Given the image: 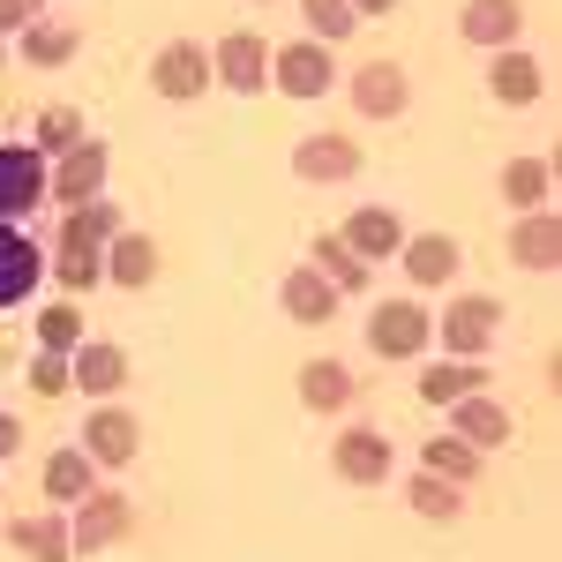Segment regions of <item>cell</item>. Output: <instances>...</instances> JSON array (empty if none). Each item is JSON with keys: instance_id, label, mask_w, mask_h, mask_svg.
Instances as JSON below:
<instances>
[{"instance_id": "1", "label": "cell", "mask_w": 562, "mask_h": 562, "mask_svg": "<svg viewBox=\"0 0 562 562\" xmlns=\"http://www.w3.org/2000/svg\"><path fill=\"white\" fill-rule=\"evenodd\" d=\"M495 323H503V307L487 301V293L450 301V315H442V346H450V360H480V352L495 346Z\"/></svg>"}, {"instance_id": "2", "label": "cell", "mask_w": 562, "mask_h": 562, "mask_svg": "<svg viewBox=\"0 0 562 562\" xmlns=\"http://www.w3.org/2000/svg\"><path fill=\"white\" fill-rule=\"evenodd\" d=\"M368 338H375V352H383V360H413V352L428 346V307H420V301H390V307H375Z\"/></svg>"}, {"instance_id": "3", "label": "cell", "mask_w": 562, "mask_h": 562, "mask_svg": "<svg viewBox=\"0 0 562 562\" xmlns=\"http://www.w3.org/2000/svg\"><path fill=\"white\" fill-rule=\"evenodd\" d=\"M405 98H413V83H405V68H397V60H368V68L352 76V105H360L368 121H397V113H405Z\"/></svg>"}, {"instance_id": "4", "label": "cell", "mask_w": 562, "mask_h": 562, "mask_svg": "<svg viewBox=\"0 0 562 562\" xmlns=\"http://www.w3.org/2000/svg\"><path fill=\"white\" fill-rule=\"evenodd\" d=\"M150 83H158V98H173V105L203 98V83H211V53H203V45H166L158 68H150Z\"/></svg>"}, {"instance_id": "5", "label": "cell", "mask_w": 562, "mask_h": 562, "mask_svg": "<svg viewBox=\"0 0 562 562\" xmlns=\"http://www.w3.org/2000/svg\"><path fill=\"white\" fill-rule=\"evenodd\" d=\"M135 442H143V428H135L121 405H98V413H90V428H83V458H98V465H128Z\"/></svg>"}, {"instance_id": "6", "label": "cell", "mask_w": 562, "mask_h": 562, "mask_svg": "<svg viewBox=\"0 0 562 562\" xmlns=\"http://www.w3.org/2000/svg\"><path fill=\"white\" fill-rule=\"evenodd\" d=\"M278 90L285 98H323L330 90V45H278Z\"/></svg>"}, {"instance_id": "7", "label": "cell", "mask_w": 562, "mask_h": 562, "mask_svg": "<svg viewBox=\"0 0 562 562\" xmlns=\"http://www.w3.org/2000/svg\"><path fill=\"white\" fill-rule=\"evenodd\" d=\"M121 532H128V503H121V495H98V487H90L83 495V510H76V532H68V548H113V540H121Z\"/></svg>"}, {"instance_id": "8", "label": "cell", "mask_w": 562, "mask_h": 562, "mask_svg": "<svg viewBox=\"0 0 562 562\" xmlns=\"http://www.w3.org/2000/svg\"><path fill=\"white\" fill-rule=\"evenodd\" d=\"M98 180H105V143H68V158H60V173H53V195L76 211L98 195Z\"/></svg>"}, {"instance_id": "9", "label": "cell", "mask_w": 562, "mask_h": 562, "mask_svg": "<svg viewBox=\"0 0 562 562\" xmlns=\"http://www.w3.org/2000/svg\"><path fill=\"white\" fill-rule=\"evenodd\" d=\"M293 166H301V180H352L360 173V143H346V135H307L301 150H293Z\"/></svg>"}, {"instance_id": "10", "label": "cell", "mask_w": 562, "mask_h": 562, "mask_svg": "<svg viewBox=\"0 0 562 562\" xmlns=\"http://www.w3.org/2000/svg\"><path fill=\"white\" fill-rule=\"evenodd\" d=\"M330 465H338L352 487H375V480L390 473V442L375 428H352V435H338V458H330Z\"/></svg>"}, {"instance_id": "11", "label": "cell", "mask_w": 562, "mask_h": 562, "mask_svg": "<svg viewBox=\"0 0 562 562\" xmlns=\"http://www.w3.org/2000/svg\"><path fill=\"white\" fill-rule=\"evenodd\" d=\"M217 76H225V90H262V76H270V45H262L256 31L225 38L217 45Z\"/></svg>"}, {"instance_id": "12", "label": "cell", "mask_w": 562, "mask_h": 562, "mask_svg": "<svg viewBox=\"0 0 562 562\" xmlns=\"http://www.w3.org/2000/svg\"><path fill=\"white\" fill-rule=\"evenodd\" d=\"M45 195V158L38 150H0V217Z\"/></svg>"}, {"instance_id": "13", "label": "cell", "mask_w": 562, "mask_h": 562, "mask_svg": "<svg viewBox=\"0 0 562 562\" xmlns=\"http://www.w3.org/2000/svg\"><path fill=\"white\" fill-rule=\"evenodd\" d=\"M405 278H413V285H450V278H458V240H450V233L405 240Z\"/></svg>"}, {"instance_id": "14", "label": "cell", "mask_w": 562, "mask_h": 562, "mask_svg": "<svg viewBox=\"0 0 562 562\" xmlns=\"http://www.w3.org/2000/svg\"><path fill=\"white\" fill-rule=\"evenodd\" d=\"M285 307H293V323H330V315H338V285H330L315 262H301V270L285 278Z\"/></svg>"}, {"instance_id": "15", "label": "cell", "mask_w": 562, "mask_h": 562, "mask_svg": "<svg viewBox=\"0 0 562 562\" xmlns=\"http://www.w3.org/2000/svg\"><path fill=\"white\" fill-rule=\"evenodd\" d=\"M450 413H458V442H473V450H495V442H510V413H503V405H495V397H458V405H450Z\"/></svg>"}, {"instance_id": "16", "label": "cell", "mask_w": 562, "mask_h": 562, "mask_svg": "<svg viewBox=\"0 0 562 562\" xmlns=\"http://www.w3.org/2000/svg\"><path fill=\"white\" fill-rule=\"evenodd\" d=\"M518 0H465V45H518Z\"/></svg>"}, {"instance_id": "17", "label": "cell", "mask_w": 562, "mask_h": 562, "mask_svg": "<svg viewBox=\"0 0 562 562\" xmlns=\"http://www.w3.org/2000/svg\"><path fill=\"white\" fill-rule=\"evenodd\" d=\"M487 83H495L503 105H532V98H540V60L518 53V45H503V53H495V68H487Z\"/></svg>"}, {"instance_id": "18", "label": "cell", "mask_w": 562, "mask_h": 562, "mask_svg": "<svg viewBox=\"0 0 562 562\" xmlns=\"http://www.w3.org/2000/svg\"><path fill=\"white\" fill-rule=\"evenodd\" d=\"M31 285H38V248H31L23 233H8V225H0V307L23 301Z\"/></svg>"}, {"instance_id": "19", "label": "cell", "mask_w": 562, "mask_h": 562, "mask_svg": "<svg viewBox=\"0 0 562 562\" xmlns=\"http://www.w3.org/2000/svg\"><path fill=\"white\" fill-rule=\"evenodd\" d=\"M510 256H518L525 270H555V256H562V225H555L548 211H532L518 233H510Z\"/></svg>"}, {"instance_id": "20", "label": "cell", "mask_w": 562, "mask_h": 562, "mask_svg": "<svg viewBox=\"0 0 562 562\" xmlns=\"http://www.w3.org/2000/svg\"><path fill=\"white\" fill-rule=\"evenodd\" d=\"M338 240H346V248H352L360 262H375V256H397V217H390V211H352Z\"/></svg>"}, {"instance_id": "21", "label": "cell", "mask_w": 562, "mask_h": 562, "mask_svg": "<svg viewBox=\"0 0 562 562\" xmlns=\"http://www.w3.org/2000/svg\"><path fill=\"white\" fill-rule=\"evenodd\" d=\"M90 487H98V465H90L83 450H60V458H45V495H53V503H83Z\"/></svg>"}, {"instance_id": "22", "label": "cell", "mask_w": 562, "mask_h": 562, "mask_svg": "<svg viewBox=\"0 0 562 562\" xmlns=\"http://www.w3.org/2000/svg\"><path fill=\"white\" fill-rule=\"evenodd\" d=\"M352 397V375L338 368V360H307L301 368V405H315V413H338Z\"/></svg>"}, {"instance_id": "23", "label": "cell", "mask_w": 562, "mask_h": 562, "mask_svg": "<svg viewBox=\"0 0 562 562\" xmlns=\"http://www.w3.org/2000/svg\"><path fill=\"white\" fill-rule=\"evenodd\" d=\"M480 383H487V375H480V360H442V368L420 375V397H428V405H458V397H473Z\"/></svg>"}, {"instance_id": "24", "label": "cell", "mask_w": 562, "mask_h": 562, "mask_svg": "<svg viewBox=\"0 0 562 562\" xmlns=\"http://www.w3.org/2000/svg\"><path fill=\"white\" fill-rule=\"evenodd\" d=\"M76 383H83L90 397L121 390V383H128V360H121V346H83V352H76Z\"/></svg>"}, {"instance_id": "25", "label": "cell", "mask_w": 562, "mask_h": 562, "mask_svg": "<svg viewBox=\"0 0 562 562\" xmlns=\"http://www.w3.org/2000/svg\"><path fill=\"white\" fill-rule=\"evenodd\" d=\"M113 225H121V217L105 211V203H76V211H68V225H60V248L98 256V240H113Z\"/></svg>"}, {"instance_id": "26", "label": "cell", "mask_w": 562, "mask_h": 562, "mask_svg": "<svg viewBox=\"0 0 562 562\" xmlns=\"http://www.w3.org/2000/svg\"><path fill=\"white\" fill-rule=\"evenodd\" d=\"M428 473L450 480V487H465V480H480V450H473V442H458V435H435V442H428Z\"/></svg>"}, {"instance_id": "27", "label": "cell", "mask_w": 562, "mask_h": 562, "mask_svg": "<svg viewBox=\"0 0 562 562\" xmlns=\"http://www.w3.org/2000/svg\"><path fill=\"white\" fill-rule=\"evenodd\" d=\"M315 270H323V278H330L338 293H352V285H368V262L352 256V248L338 240V233H323V240H315Z\"/></svg>"}, {"instance_id": "28", "label": "cell", "mask_w": 562, "mask_h": 562, "mask_svg": "<svg viewBox=\"0 0 562 562\" xmlns=\"http://www.w3.org/2000/svg\"><path fill=\"white\" fill-rule=\"evenodd\" d=\"M150 270H158V248L128 233V240H113V285H150Z\"/></svg>"}, {"instance_id": "29", "label": "cell", "mask_w": 562, "mask_h": 562, "mask_svg": "<svg viewBox=\"0 0 562 562\" xmlns=\"http://www.w3.org/2000/svg\"><path fill=\"white\" fill-rule=\"evenodd\" d=\"M15 548H23V555H38V562H68V555H76V548H68V532H60L53 518H23V525H15Z\"/></svg>"}, {"instance_id": "30", "label": "cell", "mask_w": 562, "mask_h": 562, "mask_svg": "<svg viewBox=\"0 0 562 562\" xmlns=\"http://www.w3.org/2000/svg\"><path fill=\"white\" fill-rule=\"evenodd\" d=\"M23 53H31V68H60V60L76 53V31H53V23H31V31H23Z\"/></svg>"}, {"instance_id": "31", "label": "cell", "mask_w": 562, "mask_h": 562, "mask_svg": "<svg viewBox=\"0 0 562 562\" xmlns=\"http://www.w3.org/2000/svg\"><path fill=\"white\" fill-rule=\"evenodd\" d=\"M548 166H540V158H518V166H503V195H510V203H540V195H548Z\"/></svg>"}, {"instance_id": "32", "label": "cell", "mask_w": 562, "mask_h": 562, "mask_svg": "<svg viewBox=\"0 0 562 562\" xmlns=\"http://www.w3.org/2000/svg\"><path fill=\"white\" fill-rule=\"evenodd\" d=\"M76 338H83V315H76L68 301H60V307H45V315H38V346H45V352H68Z\"/></svg>"}, {"instance_id": "33", "label": "cell", "mask_w": 562, "mask_h": 562, "mask_svg": "<svg viewBox=\"0 0 562 562\" xmlns=\"http://www.w3.org/2000/svg\"><path fill=\"white\" fill-rule=\"evenodd\" d=\"M413 510H420V518H458V487H450V480H435V473H420L413 480Z\"/></svg>"}, {"instance_id": "34", "label": "cell", "mask_w": 562, "mask_h": 562, "mask_svg": "<svg viewBox=\"0 0 562 562\" xmlns=\"http://www.w3.org/2000/svg\"><path fill=\"white\" fill-rule=\"evenodd\" d=\"M307 23H315V38H346L352 31V0H301Z\"/></svg>"}, {"instance_id": "35", "label": "cell", "mask_w": 562, "mask_h": 562, "mask_svg": "<svg viewBox=\"0 0 562 562\" xmlns=\"http://www.w3.org/2000/svg\"><path fill=\"white\" fill-rule=\"evenodd\" d=\"M68 143H83V128H76L68 105H53V113L38 121V150H68Z\"/></svg>"}, {"instance_id": "36", "label": "cell", "mask_w": 562, "mask_h": 562, "mask_svg": "<svg viewBox=\"0 0 562 562\" xmlns=\"http://www.w3.org/2000/svg\"><path fill=\"white\" fill-rule=\"evenodd\" d=\"M31 390H38V397H60V390H68V360H60V352H38V360H31Z\"/></svg>"}, {"instance_id": "37", "label": "cell", "mask_w": 562, "mask_h": 562, "mask_svg": "<svg viewBox=\"0 0 562 562\" xmlns=\"http://www.w3.org/2000/svg\"><path fill=\"white\" fill-rule=\"evenodd\" d=\"M60 278H68V285H98V256H83V248H60Z\"/></svg>"}, {"instance_id": "38", "label": "cell", "mask_w": 562, "mask_h": 562, "mask_svg": "<svg viewBox=\"0 0 562 562\" xmlns=\"http://www.w3.org/2000/svg\"><path fill=\"white\" fill-rule=\"evenodd\" d=\"M38 15V0H0V31H15V23H31Z\"/></svg>"}, {"instance_id": "39", "label": "cell", "mask_w": 562, "mask_h": 562, "mask_svg": "<svg viewBox=\"0 0 562 562\" xmlns=\"http://www.w3.org/2000/svg\"><path fill=\"white\" fill-rule=\"evenodd\" d=\"M15 442H23V428H15V420H8V413H0V458H8V450H15Z\"/></svg>"}, {"instance_id": "40", "label": "cell", "mask_w": 562, "mask_h": 562, "mask_svg": "<svg viewBox=\"0 0 562 562\" xmlns=\"http://www.w3.org/2000/svg\"><path fill=\"white\" fill-rule=\"evenodd\" d=\"M360 8H368V15H383V8H397V0H352V15H360Z\"/></svg>"}]
</instances>
